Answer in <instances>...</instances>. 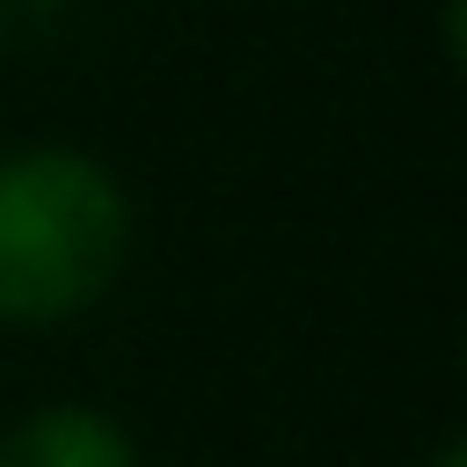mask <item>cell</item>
<instances>
[{"mask_svg": "<svg viewBox=\"0 0 467 467\" xmlns=\"http://www.w3.org/2000/svg\"><path fill=\"white\" fill-rule=\"evenodd\" d=\"M124 241L131 204L102 161L73 146H22L0 161V321H73L109 292Z\"/></svg>", "mask_w": 467, "mask_h": 467, "instance_id": "cell-1", "label": "cell"}, {"mask_svg": "<svg viewBox=\"0 0 467 467\" xmlns=\"http://www.w3.org/2000/svg\"><path fill=\"white\" fill-rule=\"evenodd\" d=\"M0 467H139V460H131V438L102 409L51 401V409H29L0 438Z\"/></svg>", "mask_w": 467, "mask_h": 467, "instance_id": "cell-2", "label": "cell"}, {"mask_svg": "<svg viewBox=\"0 0 467 467\" xmlns=\"http://www.w3.org/2000/svg\"><path fill=\"white\" fill-rule=\"evenodd\" d=\"M431 467H467V445H460V438H445V445L431 452Z\"/></svg>", "mask_w": 467, "mask_h": 467, "instance_id": "cell-3", "label": "cell"}, {"mask_svg": "<svg viewBox=\"0 0 467 467\" xmlns=\"http://www.w3.org/2000/svg\"><path fill=\"white\" fill-rule=\"evenodd\" d=\"M15 7H29V15H44V7H58V0H15Z\"/></svg>", "mask_w": 467, "mask_h": 467, "instance_id": "cell-4", "label": "cell"}]
</instances>
